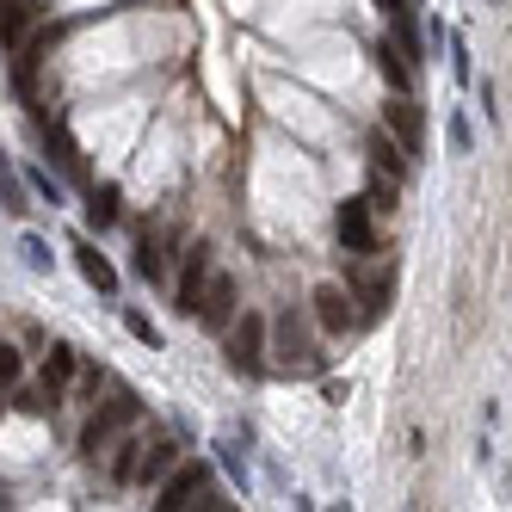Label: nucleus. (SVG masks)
I'll return each instance as SVG.
<instances>
[{
  "instance_id": "f257e3e1",
  "label": "nucleus",
  "mask_w": 512,
  "mask_h": 512,
  "mask_svg": "<svg viewBox=\"0 0 512 512\" xmlns=\"http://www.w3.org/2000/svg\"><path fill=\"white\" fill-rule=\"evenodd\" d=\"M136 420H142V401H136L130 389H118V395L105 401V408H93V420L81 426V451H87V457H99V451L112 445L118 432H130Z\"/></svg>"
},
{
  "instance_id": "f03ea898",
  "label": "nucleus",
  "mask_w": 512,
  "mask_h": 512,
  "mask_svg": "<svg viewBox=\"0 0 512 512\" xmlns=\"http://www.w3.org/2000/svg\"><path fill=\"white\" fill-rule=\"evenodd\" d=\"M161 512H179V506H210V512H223L229 500L210 488V469L204 463H179L167 482H161V500H155Z\"/></svg>"
},
{
  "instance_id": "7ed1b4c3",
  "label": "nucleus",
  "mask_w": 512,
  "mask_h": 512,
  "mask_svg": "<svg viewBox=\"0 0 512 512\" xmlns=\"http://www.w3.org/2000/svg\"><path fill=\"white\" fill-rule=\"evenodd\" d=\"M235 309H241V284H235L229 272L210 266V278H204V290H198V309H192V315H198L204 327H229Z\"/></svg>"
},
{
  "instance_id": "20e7f679",
  "label": "nucleus",
  "mask_w": 512,
  "mask_h": 512,
  "mask_svg": "<svg viewBox=\"0 0 512 512\" xmlns=\"http://www.w3.org/2000/svg\"><path fill=\"white\" fill-rule=\"evenodd\" d=\"M229 364L247 377L266 371V315H247V321H229Z\"/></svg>"
},
{
  "instance_id": "39448f33",
  "label": "nucleus",
  "mask_w": 512,
  "mask_h": 512,
  "mask_svg": "<svg viewBox=\"0 0 512 512\" xmlns=\"http://www.w3.org/2000/svg\"><path fill=\"white\" fill-rule=\"evenodd\" d=\"M334 229H340L346 253H377V210H371V198H346L340 216H334Z\"/></svg>"
},
{
  "instance_id": "423d86ee",
  "label": "nucleus",
  "mask_w": 512,
  "mask_h": 512,
  "mask_svg": "<svg viewBox=\"0 0 512 512\" xmlns=\"http://www.w3.org/2000/svg\"><path fill=\"white\" fill-rule=\"evenodd\" d=\"M358 297L346 284H321L315 290V321H321V334H352L358 327V309H352Z\"/></svg>"
},
{
  "instance_id": "0eeeda50",
  "label": "nucleus",
  "mask_w": 512,
  "mask_h": 512,
  "mask_svg": "<svg viewBox=\"0 0 512 512\" xmlns=\"http://www.w3.org/2000/svg\"><path fill=\"white\" fill-rule=\"evenodd\" d=\"M272 334H278V358L290 364V371H321V352H315V340L297 327V315H278V321H266Z\"/></svg>"
},
{
  "instance_id": "6e6552de",
  "label": "nucleus",
  "mask_w": 512,
  "mask_h": 512,
  "mask_svg": "<svg viewBox=\"0 0 512 512\" xmlns=\"http://www.w3.org/2000/svg\"><path fill=\"white\" fill-rule=\"evenodd\" d=\"M38 19H44V0H7V7H0V44L19 50V38H25Z\"/></svg>"
},
{
  "instance_id": "1a4fd4ad",
  "label": "nucleus",
  "mask_w": 512,
  "mask_h": 512,
  "mask_svg": "<svg viewBox=\"0 0 512 512\" xmlns=\"http://www.w3.org/2000/svg\"><path fill=\"white\" fill-rule=\"evenodd\" d=\"M75 266H81V278L99 290V297H112V290H118V272H112V260H105V253H99L87 235L75 241Z\"/></svg>"
},
{
  "instance_id": "9d476101",
  "label": "nucleus",
  "mask_w": 512,
  "mask_h": 512,
  "mask_svg": "<svg viewBox=\"0 0 512 512\" xmlns=\"http://www.w3.org/2000/svg\"><path fill=\"white\" fill-rule=\"evenodd\" d=\"M204 278H210V247L198 241V247H186V272H179V309H198V290H204Z\"/></svg>"
},
{
  "instance_id": "9b49d317",
  "label": "nucleus",
  "mask_w": 512,
  "mask_h": 512,
  "mask_svg": "<svg viewBox=\"0 0 512 512\" xmlns=\"http://www.w3.org/2000/svg\"><path fill=\"white\" fill-rule=\"evenodd\" d=\"M75 377H81V358H75V346H62V340H56V346H50V358H44V389L62 401V389L75 383Z\"/></svg>"
},
{
  "instance_id": "f8f14e48",
  "label": "nucleus",
  "mask_w": 512,
  "mask_h": 512,
  "mask_svg": "<svg viewBox=\"0 0 512 512\" xmlns=\"http://www.w3.org/2000/svg\"><path fill=\"white\" fill-rule=\"evenodd\" d=\"M142 451H149V438H124V445H118V457H112V482L118 488L142 482Z\"/></svg>"
},
{
  "instance_id": "ddd939ff",
  "label": "nucleus",
  "mask_w": 512,
  "mask_h": 512,
  "mask_svg": "<svg viewBox=\"0 0 512 512\" xmlns=\"http://www.w3.org/2000/svg\"><path fill=\"white\" fill-rule=\"evenodd\" d=\"M389 130L401 136V155H420V118H414V105L408 99H389Z\"/></svg>"
},
{
  "instance_id": "4468645a",
  "label": "nucleus",
  "mask_w": 512,
  "mask_h": 512,
  "mask_svg": "<svg viewBox=\"0 0 512 512\" xmlns=\"http://www.w3.org/2000/svg\"><path fill=\"white\" fill-rule=\"evenodd\" d=\"M13 408H19V414H31V420H38V414H50V408H56V395H50L44 383H38V389H25V383H13Z\"/></svg>"
},
{
  "instance_id": "2eb2a0df",
  "label": "nucleus",
  "mask_w": 512,
  "mask_h": 512,
  "mask_svg": "<svg viewBox=\"0 0 512 512\" xmlns=\"http://www.w3.org/2000/svg\"><path fill=\"white\" fill-rule=\"evenodd\" d=\"M167 469H173V445H167V438H155V445L142 451V482H161Z\"/></svg>"
},
{
  "instance_id": "dca6fc26",
  "label": "nucleus",
  "mask_w": 512,
  "mask_h": 512,
  "mask_svg": "<svg viewBox=\"0 0 512 512\" xmlns=\"http://www.w3.org/2000/svg\"><path fill=\"white\" fill-rule=\"evenodd\" d=\"M136 272L149 278V284H161V278H167V253H161L155 241H142V247H136Z\"/></svg>"
},
{
  "instance_id": "f3484780",
  "label": "nucleus",
  "mask_w": 512,
  "mask_h": 512,
  "mask_svg": "<svg viewBox=\"0 0 512 512\" xmlns=\"http://www.w3.org/2000/svg\"><path fill=\"white\" fill-rule=\"evenodd\" d=\"M44 142H50V155H56V167H75L81 155H75V142L62 136V124H44Z\"/></svg>"
},
{
  "instance_id": "a211bd4d",
  "label": "nucleus",
  "mask_w": 512,
  "mask_h": 512,
  "mask_svg": "<svg viewBox=\"0 0 512 512\" xmlns=\"http://www.w3.org/2000/svg\"><path fill=\"white\" fill-rule=\"evenodd\" d=\"M13 383H25V358L19 346H0V389H13Z\"/></svg>"
},
{
  "instance_id": "6ab92c4d",
  "label": "nucleus",
  "mask_w": 512,
  "mask_h": 512,
  "mask_svg": "<svg viewBox=\"0 0 512 512\" xmlns=\"http://www.w3.org/2000/svg\"><path fill=\"white\" fill-rule=\"evenodd\" d=\"M87 216H93V223L105 229V223H118V192L112 186H105V192H93V204H87Z\"/></svg>"
},
{
  "instance_id": "aec40b11",
  "label": "nucleus",
  "mask_w": 512,
  "mask_h": 512,
  "mask_svg": "<svg viewBox=\"0 0 512 512\" xmlns=\"http://www.w3.org/2000/svg\"><path fill=\"white\" fill-rule=\"evenodd\" d=\"M124 327H130V334H136L142 346H161V327H155L149 315H142V309H130V315H124Z\"/></svg>"
},
{
  "instance_id": "412c9836",
  "label": "nucleus",
  "mask_w": 512,
  "mask_h": 512,
  "mask_svg": "<svg viewBox=\"0 0 512 512\" xmlns=\"http://www.w3.org/2000/svg\"><path fill=\"white\" fill-rule=\"evenodd\" d=\"M19 253H25V266H31V272H50V247H44L38 235H25V241H19Z\"/></svg>"
},
{
  "instance_id": "4be33fe9",
  "label": "nucleus",
  "mask_w": 512,
  "mask_h": 512,
  "mask_svg": "<svg viewBox=\"0 0 512 512\" xmlns=\"http://www.w3.org/2000/svg\"><path fill=\"white\" fill-rule=\"evenodd\" d=\"M371 155H377V173H395L401 179V161H395V142L389 136H371Z\"/></svg>"
},
{
  "instance_id": "5701e85b",
  "label": "nucleus",
  "mask_w": 512,
  "mask_h": 512,
  "mask_svg": "<svg viewBox=\"0 0 512 512\" xmlns=\"http://www.w3.org/2000/svg\"><path fill=\"white\" fill-rule=\"evenodd\" d=\"M371 210L383 216V210H395V186H389V173H377L371 179Z\"/></svg>"
},
{
  "instance_id": "b1692460",
  "label": "nucleus",
  "mask_w": 512,
  "mask_h": 512,
  "mask_svg": "<svg viewBox=\"0 0 512 512\" xmlns=\"http://www.w3.org/2000/svg\"><path fill=\"white\" fill-rule=\"evenodd\" d=\"M31 192H38V198H50V210L62 204V186H56V179H50V173H31Z\"/></svg>"
}]
</instances>
